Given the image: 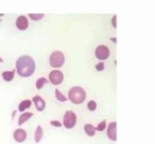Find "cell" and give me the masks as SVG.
<instances>
[{"label":"cell","mask_w":155,"mask_h":144,"mask_svg":"<svg viewBox=\"0 0 155 144\" xmlns=\"http://www.w3.org/2000/svg\"><path fill=\"white\" fill-rule=\"evenodd\" d=\"M55 98L58 101H61V102H65V101H68L67 98H65L64 95L63 94L61 93L58 91V89H55Z\"/></svg>","instance_id":"cell-17"},{"label":"cell","mask_w":155,"mask_h":144,"mask_svg":"<svg viewBox=\"0 0 155 144\" xmlns=\"http://www.w3.org/2000/svg\"><path fill=\"white\" fill-rule=\"evenodd\" d=\"M65 57L63 53L60 51H55L50 55L49 63L52 67L60 68L64 63Z\"/></svg>","instance_id":"cell-3"},{"label":"cell","mask_w":155,"mask_h":144,"mask_svg":"<svg viewBox=\"0 0 155 144\" xmlns=\"http://www.w3.org/2000/svg\"><path fill=\"white\" fill-rule=\"evenodd\" d=\"M1 21H2V20H1V19H0V22H1Z\"/></svg>","instance_id":"cell-25"},{"label":"cell","mask_w":155,"mask_h":144,"mask_svg":"<svg viewBox=\"0 0 155 144\" xmlns=\"http://www.w3.org/2000/svg\"><path fill=\"white\" fill-rule=\"evenodd\" d=\"M88 109L90 111H95L97 108V104L95 101H90L87 104Z\"/></svg>","instance_id":"cell-19"},{"label":"cell","mask_w":155,"mask_h":144,"mask_svg":"<svg viewBox=\"0 0 155 144\" xmlns=\"http://www.w3.org/2000/svg\"><path fill=\"white\" fill-rule=\"evenodd\" d=\"M116 20H117V15H114V18H112V25L114 27V28H116V27H117Z\"/></svg>","instance_id":"cell-23"},{"label":"cell","mask_w":155,"mask_h":144,"mask_svg":"<svg viewBox=\"0 0 155 144\" xmlns=\"http://www.w3.org/2000/svg\"><path fill=\"white\" fill-rule=\"evenodd\" d=\"M49 80L54 85H59L64 81V74L59 70H52L49 73Z\"/></svg>","instance_id":"cell-6"},{"label":"cell","mask_w":155,"mask_h":144,"mask_svg":"<svg viewBox=\"0 0 155 144\" xmlns=\"http://www.w3.org/2000/svg\"><path fill=\"white\" fill-rule=\"evenodd\" d=\"M33 101L34 102L35 107H36V110L39 112H42L45 110V102L40 96L36 95L33 98Z\"/></svg>","instance_id":"cell-10"},{"label":"cell","mask_w":155,"mask_h":144,"mask_svg":"<svg viewBox=\"0 0 155 144\" xmlns=\"http://www.w3.org/2000/svg\"><path fill=\"white\" fill-rule=\"evenodd\" d=\"M27 138V132L24 129L18 128L14 132V139L18 143H23Z\"/></svg>","instance_id":"cell-8"},{"label":"cell","mask_w":155,"mask_h":144,"mask_svg":"<svg viewBox=\"0 0 155 144\" xmlns=\"http://www.w3.org/2000/svg\"><path fill=\"white\" fill-rule=\"evenodd\" d=\"M0 62H3V60L1 58V57H0Z\"/></svg>","instance_id":"cell-24"},{"label":"cell","mask_w":155,"mask_h":144,"mask_svg":"<svg viewBox=\"0 0 155 144\" xmlns=\"http://www.w3.org/2000/svg\"><path fill=\"white\" fill-rule=\"evenodd\" d=\"M17 72L21 77H29L36 69L35 61L30 56L24 55L18 58L16 62Z\"/></svg>","instance_id":"cell-1"},{"label":"cell","mask_w":155,"mask_h":144,"mask_svg":"<svg viewBox=\"0 0 155 144\" xmlns=\"http://www.w3.org/2000/svg\"><path fill=\"white\" fill-rule=\"evenodd\" d=\"M50 124L54 127H58V128H61V124L58 121H51V122H50Z\"/></svg>","instance_id":"cell-22"},{"label":"cell","mask_w":155,"mask_h":144,"mask_svg":"<svg viewBox=\"0 0 155 144\" xmlns=\"http://www.w3.org/2000/svg\"><path fill=\"white\" fill-rule=\"evenodd\" d=\"M86 97V91L84 89L79 86L71 88L68 91L69 100L74 104H80L84 102Z\"/></svg>","instance_id":"cell-2"},{"label":"cell","mask_w":155,"mask_h":144,"mask_svg":"<svg viewBox=\"0 0 155 144\" xmlns=\"http://www.w3.org/2000/svg\"><path fill=\"white\" fill-rule=\"evenodd\" d=\"M106 120H103L101 123H99L97 126V128H95V129L97 131H103L104 129L106 128Z\"/></svg>","instance_id":"cell-20"},{"label":"cell","mask_w":155,"mask_h":144,"mask_svg":"<svg viewBox=\"0 0 155 144\" xmlns=\"http://www.w3.org/2000/svg\"><path fill=\"white\" fill-rule=\"evenodd\" d=\"M29 26V22L27 18L24 15H21L18 18L16 21V27L20 30H27Z\"/></svg>","instance_id":"cell-9"},{"label":"cell","mask_w":155,"mask_h":144,"mask_svg":"<svg viewBox=\"0 0 155 144\" xmlns=\"http://www.w3.org/2000/svg\"><path fill=\"white\" fill-rule=\"evenodd\" d=\"M84 131L88 136H89V137H93L95 134L96 129H95V128L92 124H86L84 126Z\"/></svg>","instance_id":"cell-12"},{"label":"cell","mask_w":155,"mask_h":144,"mask_svg":"<svg viewBox=\"0 0 155 144\" xmlns=\"http://www.w3.org/2000/svg\"><path fill=\"white\" fill-rule=\"evenodd\" d=\"M95 69L98 71L101 72V71H103L104 69V63L103 62H101V63H98V64L95 66Z\"/></svg>","instance_id":"cell-21"},{"label":"cell","mask_w":155,"mask_h":144,"mask_svg":"<svg viewBox=\"0 0 155 144\" xmlns=\"http://www.w3.org/2000/svg\"><path fill=\"white\" fill-rule=\"evenodd\" d=\"M45 84H48V81L46 79V78H44V77H41V78H39L36 82V88L40 90V89L43 87Z\"/></svg>","instance_id":"cell-16"},{"label":"cell","mask_w":155,"mask_h":144,"mask_svg":"<svg viewBox=\"0 0 155 144\" xmlns=\"http://www.w3.org/2000/svg\"><path fill=\"white\" fill-rule=\"evenodd\" d=\"M63 123L65 128L68 129L74 128L77 123V116L75 113L71 110H68L64 116Z\"/></svg>","instance_id":"cell-4"},{"label":"cell","mask_w":155,"mask_h":144,"mask_svg":"<svg viewBox=\"0 0 155 144\" xmlns=\"http://www.w3.org/2000/svg\"><path fill=\"white\" fill-rule=\"evenodd\" d=\"M107 134L110 140L116 141L117 140V122H110L107 130Z\"/></svg>","instance_id":"cell-7"},{"label":"cell","mask_w":155,"mask_h":144,"mask_svg":"<svg viewBox=\"0 0 155 144\" xmlns=\"http://www.w3.org/2000/svg\"><path fill=\"white\" fill-rule=\"evenodd\" d=\"M33 116V114L32 113H24V114L21 115L19 117V119H18V125H22L23 124H24L26 122H27V121H28Z\"/></svg>","instance_id":"cell-13"},{"label":"cell","mask_w":155,"mask_h":144,"mask_svg":"<svg viewBox=\"0 0 155 144\" xmlns=\"http://www.w3.org/2000/svg\"><path fill=\"white\" fill-rule=\"evenodd\" d=\"M110 55V50L106 45H98L95 49V57L98 60H106Z\"/></svg>","instance_id":"cell-5"},{"label":"cell","mask_w":155,"mask_h":144,"mask_svg":"<svg viewBox=\"0 0 155 144\" xmlns=\"http://www.w3.org/2000/svg\"><path fill=\"white\" fill-rule=\"evenodd\" d=\"M15 73V69H13L12 71H5L2 73V76L5 82H11L13 80Z\"/></svg>","instance_id":"cell-11"},{"label":"cell","mask_w":155,"mask_h":144,"mask_svg":"<svg viewBox=\"0 0 155 144\" xmlns=\"http://www.w3.org/2000/svg\"><path fill=\"white\" fill-rule=\"evenodd\" d=\"M32 105V102L30 100H24L18 106V110L20 112H24L27 109L30 108Z\"/></svg>","instance_id":"cell-14"},{"label":"cell","mask_w":155,"mask_h":144,"mask_svg":"<svg viewBox=\"0 0 155 144\" xmlns=\"http://www.w3.org/2000/svg\"><path fill=\"white\" fill-rule=\"evenodd\" d=\"M42 135H43V133H42V128L40 125H38L37 128L36 130V132H35V141L36 143H39V141L42 139Z\"/></svg>","instance_id":"cell-15"},{"label":"cell","mask_w":155,"mask_h":144,"mask_svg":"<svg viewBox=\"0 0 155 144\" xmlns=\"http://www.w3.org/2000/svg\"><path fill=\"white\" fill-rule=\"evenodd\" d=\"M28 15L33 21H39L45 16L44 14H29Z\"/></svg>","instance_id":"cell-18"}]
</instances>
